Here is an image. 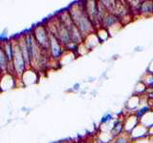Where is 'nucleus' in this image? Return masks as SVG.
<instances>
[{"label":"nucleus","instance_id":"20e7f679","mask_svg":"<svg viewBox=\"0 0 153 143\" xmlns=\"http://www.w3.org/2000/svg\"><path fill=\"white\" fill-rule=\"evenodd\" d=\"M64 52V47L60 44L59 39L50 33V38H49V49H48V54L51 60L54 61H59L60 57L63 55Z\"/></svg>","mask_w":153,"mask_h":143},{"label":"nucleus","instance_id":"f8f14e48","mask_svg":"<svg viewBox=\"0 0 153 143\" xmlns=\"http://www.w3.org/2000/svg\"><path fill=\"white\" fill-rule=\"evenodd\" d=\"M79 88V83H76V84L74 86V90H75V91H78Z\"/></svg>","mask_w":153,"mask_h":143},{"label":"nucleus","instance_id":"6e6552de","mask_svg":"<svg viewBox=\"0 0 153 143\" xmlns=\"http://www.w3.org/2000/svg\"><path fill=\"white\" fill-rule=\"evenodd\" d=\"M139 13L147 15L153 13V2L152 1H141L140 7H139Z\"/></svg>","mask_w":153,"mask_h":143},{"label":"nucleus","instance_id":"9b49d317","mask_svg":"<svg viewBox=\"0 0 153 143\" xmlns=\"http://www.w3.org/2000/svg\"><path fill=\"white\" fill-rule=\"evenodd\" d=\"M112 119V116L110 114H106L105 116H103V117L102 118V123H107Z\"/></svg>","mask_w":153,"mask_h":143},{"label":"nucleus","instance_id":"f257e3e1","mask_svg":"<svg viewBox=\"0 0 153 143\" xmlns=\"http://www.w3.org/2000/svg\"><path fill=\"white\" fill-rule=\"evenodd\" d=\"M68 13L71 16L72 21L79 30L83 37H86L96 32L93 23L91 22L88 15L85 13L83 4H72L68 9Z\"/></svg>","mask_w":153,"mask_h":143},{"label":"nucleus","instance_id":"ddd939ff","mask_svg":"<svg viewBox=\"0 0 153 143\" xmlns=\"http://www.w3.org/2000/svg\"><path fill=\"white\" fill-rule=\"evenodd\" d=\"M149 97H150L151 99H153V93H150V94H149Z\"/></svg>","mask_w":153,"mask_h":143},{"label":"nucleus","instance_id":"7ed1b4c3","mask_svg":"<svg viewBox=\"0 0 153 143\" xmlns=\"http://www.w3.org/2000/svg\"><path fill=\"white\" fill-rule=\"evenodd\" d=\"M33 36L35 40L43 51L48 52L49 49V38H50V32L45 25V23H38L35 25L31 30Z\"/></svg>","mask_w":153,"mask_h":143},{"label":"nucleus","instance_id":"2eb2a0df","mask_svg":"<svg viewBox=\"0 0 153 143\" xmlns=\"http://www.w3.org/2000/svg\"><path fill=\"white\" fill-rule=\"evenodd\" d=\"M0 75H1V74H0Z\"/></svg>","mask_w":153,"mask_h":143},{"label":"nucleus","instance_id":"0eeeda50","mask_svg":"<svg viewBox=\"0 0 153 143\" xmlns=\"http://www.w3.org/2000/svg\"><path fill=\"white\" fill-rule=\"evenodd\" d=\"M9 61L7 59V56L0 46V74H8V68H9Z\"/></svg>","mask_w":153,"mask_h":143},{"label":"nucleus","instance_id":"423d86ee","mask_svg":"<svg viewBox=\"0 0 153 143\" xmlns=\"http://www.w3.org/2000/svg\"><path fill=\"white\" fill-rule=\"evenodd\" d=\"M120 22L119 18L113 13H106V15L103 17V19L100 22V27H102L104 29H109L110 27L114 26L115 24Z\"/></svg>","mask_w":153,"mask_h":143},{"label":"nucleus","instance_id":"4468645a","mask_svg":"<svg viewBox=\"0 0 153 143\" xmlns=\"http://www.w3.org/2000/svg\"><path fill=\"white\" fill-rule=\"evenodd\" d=\"M68 143H74V142H68Z\"/></svg>","mask_w":153,"mask_h":143},{"label":"nucleus","instance_id":"f03ea898","mask_svg":"<svg viewBox=\"0 0 153 143\" xmlns=\"http://www.w3.org/2000/svg\"><path fill=\"white\" fill-rule=\"evenodd\" d=\"M13 45V67L14 71V77L16 78H21L22 74L25 73V71L28 70L25 61L23 59V55L20 50V47L18 44L17 36H13L12 38H10Z\"/></svg>","mask_w":153,"mask_h":143},{"label":"nucleus","instance_id":"1a4fd4ad","mask_svg":"<svg viewBox=\"0 0 153 143\" xmlns=\"http://www.w3.org/2000/svg\"><path fill=\"white\" fill-rule=\"evenodd\" d=\"M123 132V123L122 121H116L114 123V125L112 127L111 133L113 136H119L120 135H122Z\"/></svg>","mask_w":153,"mask_h":143},{"label":"nucleus","instance_id":"9d476101","mask_svg":"<svg viewBox=\"0 0 153 143\" xmlns=\"http://www.w3.org/2000/svg\"><path fill=\"white\" fill-rule=\"evenodd\" d=\"M114 143H128V139L126 136H123L120 135L119 136H117V138L115 139Z\"/></svg>","mask_w":153,"mask_h":143},{"label":"nucleus","instance_id":"39448f33","mask_svg":"<svg viewBox=\"0 0 153 143\" xmlns=\"http://www.w3.org/2000/svg\"><path fill=\"white\" fill-rule=\"evenodd\" d=\"M0 46L2 47V49L5 52V55L7 56V59L10 64H13V45L11 39L9 38H2V41H0Z\"/></svg>","mask_w":153,"mask_h":143}]
</instances>
